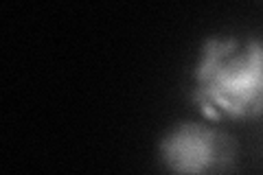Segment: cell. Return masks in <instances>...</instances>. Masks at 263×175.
<instances>
[{"instance_id":"cell-1","label":"cell","mask_w":263,"mask_h":175,"mask_svg":"<svg viewBox=\"0 0 263 175\" xmlns=\"http://www.w3.org/2000/svg\"><path fill=\"white\" fill-rule=\"evenodd\" d=\"M191 77V99L209 121L263 116V40L206 37Z\"/></svg>"},{"instance_id":"cell-2","label":"cell","mask_w":263,"mask_h":175,"mask_svg":"<svg viewBox=\"0 0 263 175\" xmlns=\"http://www.w3.org/2000/svg\"><path fill=\"white\" fill-rule=\"evenodd\" d=\"M158 155L171 175H228L237 164V140L213 125L182 121L160 138Z\"/></svg>"}]
</instances>
